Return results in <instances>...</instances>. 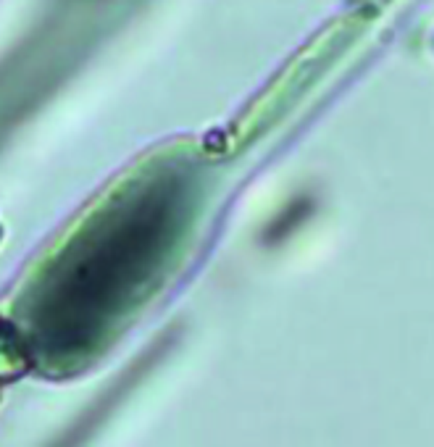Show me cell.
<instances>
[{
    "label": "cell",
    "instance_id": "1",
    "mask_svg": "<svg viewBox=\"0 0 434 447\" xmlns=\"http://www.w3.org/2000/svg\"><path fill=\"white\" fill-rule=\"evenodd\" d=\"M182 195L172 182L119 192L71 234L50 263L48 295L82 332H98L155 279L182 229Z\"/></svg>",
    "mask_w": 434,
    "mask_h": 447
}]
</instances>
